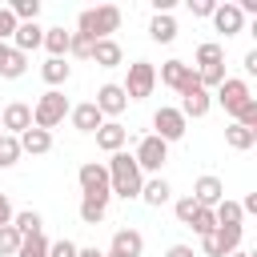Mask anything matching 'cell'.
Listing matches in <instances>:
<instances>
[{
	"label": "cell",
	"instance_id": "484cf974",
	"mask_svg": "<svg viewBox=\"0 0 257 257\" xmlns=\"http://www.w3.org/2000/svg\"><path fill=\"white\" fill-rule=\"evenodd\" d=\"M225 145H229V149H237V153H245V149H253V145H257V133H253V128H241V124H233V120H229V124H225Z\"/></svg>",
	"mask_w": 257,
	"mask_h": 257
},
{
	"label": "cell",
	"instance_id": "ee69618b",
	"mask_svg": "<svg viewBox=\"0 0 257 257\" xmlns=\"http://www.w3.org/2000/svg\"><path fill=\"white\" fill-rule=\"evenodd\" d=\"M241 64H245V72H249V76H257V48H249Z\"/></svg>",
	"mask_w": 257,
	"mask_h": 257
},
{
	"label": "cell",
	"instance_id": "277c9868",
	"mask_svg": "<svg viewBox=\"0 0 257 257\" xmlns=\"http://www.w3.org/2000/svg\"><path fill=\"white\" fill-rule=\"evenodd\" d=\"M76 185H80V193H84V197H92V201H100V205H108V201H112L104 161H84V165L76 169Z\"/></svg>",
	"mask_w": 257,
	"mask_h": 257
},
{
	"label": "cell",
	"instance_id": "f35d334b",
	"mask_svg": "<svg viewBox=\"0 0 257 257\" xmlns=\"http://www.w3.org/2000/svg\"><path fill=\"white\" fill-rule=\"evenodd\" d=\"M76 241H68V237H60V241H48V257H76Z\"/></svg>",
	"mask_w": 257,
	"mask_h": 257
},
{
	"label": "cell",
	"instance_id": "f6af8a7d",
	"mask_svg": "<svg viewBox=\"0 0 257 257\" xmlns=\"http://www.w3.org/2000/svg\"><path fill=\"white\" fill-rule=\"evenodd\" d=\"M237 205H241V213H245V217H249V213H257V193H249V197H245V201H237Z\"/></svg>",
	"mask_w": 257,
	"mask_h": 257
},
{
	"label": "cell",
	"instance_id": "5b68a950",
	"mask_svg": "<svg viewBox=\"0 0 257 257\" xmlns=\"http://www.w3.org/2000/svg\"><path fill=\"white\" fill-rule=\"evenodd\" d=\"M124 96L128 100H145V96H153V88H157V64H149V60H133L128 64V76H124Z\"/></svg>",
	"mask_w": 257,
	"mask_h": 257
},
{
	"label": "cell",
	"instance_id": "2e32d148",
	"mask_svg": "<svg viewBox=\"0 0 257 257\" xmlns=\"http://www.w3.org/2000/svg\"><path fill=\"white\" fill-rule=\"evenodd\" d=\"M68 120H72V128H76V133H96V128L104 124V116H100V108H96L92 100L72 104V108H68Z\"/></svg>",
	"mask_w": 257,
	"mask_h": 257
},
{
	"label": "cell",
	"instance_id": "44dd1931",
	"mask_svg": "<svg viewBox=\"0 0 257 257\" xmlns=\"http://www.w3.org/2000/svg\"><path fill=\"white\" fill-rule=\"evenodd\" d=\"M92 64L96 68H116V64H124V48L116 40H96L92 44Z\"/></svg>",
	"mask_w": 257,
	"mask_h": 257
},
{
	"label": "cell",
	"instance_id": "9c48e42d",
	"mask_svg": "<svg viewBox=\"0 0 257 257\" xmlns=\"http://www.w3.org/2000/svg\"><path fill=\"white\" fill-rule=\"evenodd\" d=\"M209 108H213V92H205L201 80L193 76V80L181 88V116H185V120H189V116L201 120V116H209Z\"/></svg>",
	"mask_w": 257,
	"mask_h": 257
},
{
	"label": "cell",
	"instance_id": "836d02e7",
	"mask_svg": "<svg viewBox=\"0 0 257 257\" xmlns=\"http://www.w3.org/2000/svg\"><path fill=\"white\" fill-rule=\"evenodd\" d=\"M233 124H241V128H253V133H257V96H249V100L233 112Z\"/></svg>",
	"mask_w": 257,
	"mask_h": 257
},
{
	"label": "cell",
	"instance_id": "3957f363",
	"mask_svg": "<svg viewBox=\"0 0 257 257\" xmlns=\"http://www.w3.org/2000/svg\"><path fill=\"white\" fill-rule=\"evenodd\" d=\"M68 96L60 92V88H48V92H40L36 96V104H32V124L36 128H44V133H52L56 124H64V116H68Z\"/></svg>",
	"mask_w": 257,
	"mask_h": 257
},
{
	"label": "cell",
	"instance_id": "d590c367",
	"mask_svg": "<svg viewBox=\"0 0 257 257\" xmlns=\"http://www.w3.org/2000/svg\"><path fill=\"white\" fill-rule=\"evenodd\" d=\"M20 241H24V237H20L12 225H0V257H16Z\"/></svg>",
	"mask_w": 257,
	"mask_h": 257
},
{
	"label": "cell",
	"instance_id": "cb8c5ba5",
	"mask_svg": "<svg viewBox=\"0 0 257 257\" xmlns=\"http://www.w3.org/2000/svg\"><path fill=\"white\" fill-rule=\"evenodd\" d=\"M68 40H72V32H64V28L56 24V28H44V44H40V48H44L48 56L68 60Z\"/></svg>",
	"mask_w": 257,
	"mask_h": 257
},
{
	"label": "cell",
	"instance_id": "9a60e30c",
	"mask_svg": "<svg viewBox=\"0 0 257 257\" xmlns=\"http://www.w3.org/2000/svg\"><path fill=\"white\" fill-rule=\"evenodd\" d=\"M16 52H36L40 44H44V28H40V20H28V24H16V32H12V40H8Z\"/></svg>",
	"mask_w": 257,
	"mask_h": 257
},
{
	"label": "cell",
	"instance_id": "681fc988",
	"mask_svg": "<svg viewBox=\"0 0 257 257\" xmlns=\"http://www.w3.org/2000/svg\"><path fill=\"white\" fill-rule=\"evenodd\" d=\"M104 257H112V253H104Z\"/></svg>",
	"mask_w": 257,
	"mask_h": 257
},
{
	"label": "cell",
	"instance_id": "52a82bcc",
	"mask_svg": "<svg viewBox=\"0 0 257 257\" xmlns=\"http://www.w3.org/2000/svg\"><path fill=\"white\" fill-rule=\"evenodd\" d=\"M185 133H189V120L181 116V108H173V104H161V108L153 112V137H161L165 145L181 141Z\"/></svg>",
	"mask_w": 257,
	"mask_h": 257
},
{
	"label": "cell",
	"instance_id": "c3c4849f",
	"mask_svg": "<svg viewBox=\"0 0 257 257\" xmlns=\"http://www.w3.org/2000/svg\"><path fill=\"white\" fill-rule=\"evenodd\" d=\"M8 48H12V44H0V64L8 60Z\"/></svg>",
	"mask_w": 257,
	"mask_h": 257
},
{
	"label": "cell",
	"instance_id": "8d00e7d4",
	"mask_svg": "<svg viewBox=\"0 0 257 257\" xmlns=\"http://www.w3.org/2000/svg\"><path fill=\"white\" fill-rule=\"evenodd\" d=\"M68 56H76V60H92V40L80 36V32H72V40H68Z\"/></svg>",
	"mask_w": 257,
	"mask_h": 257
},
{
	"label": "cell",
	"instance_id": "5bb4252c",
	"mask_svg": "<svg viewBox=\"0 0 257 257\" xmlns=\"http://www.w3.org/2000/svg\"><path fill=\"white\" fill-rule=\"evenodd\" d=\"M193 76H197V72H193V64H185V60H177V56H173V60H165V64H161V72H157V80H161L165 88H173V92H181Z\"/></svg>",
	"mask_w": 257,
	"mask_h": 257
},
{
	"label": "cell",
	"instance_id": "e575fe53",
	"mask_svg": "<svg viewBox=\"0 0 257 257\" xmlns=\"http://www.w3.org/2000/svg\"><path fill=\"white\" fill-rule=\"evenodd\" d=\"M189 229H193L197 237H209V233L217 229V217H213V209H197V213H193V221H189Z\"/></svg>",
	"mask_w": 257,
	"mask_h": 257
},
{
	"label": "cell",
	"instance_id": "7402d4cb",
	"mask_svg": "<svg viewBox=\"0 0 257 257\" xmlns=\"http://www.w3.org/2000/svg\"><path fill=\"white\" fill-rule=\"evenodd\" d=\"M40 76H44V84H48V88H60V84H68L72 64H68V60H60V56H48V60L40 64Z\"/></svg>",
	"mask_w": 257,
	"mask_h": 257
},
{
	"label": "cell",
	"instance_id": "b9f144b4",
	"mask_svg": "<svg viewBox=\"0 0 257 257\" xmlns=\"http://www.w3.org/2000/svg\"><path fill=\"white\" fill-rule=\"evenodd\" d=\"M12 201H8V193H0V225H12Z\"/></svg>",
	"mask_w": 257,
	"mask_h": 257
},
{
	"label": "cell",
	"instance_id": "ffe728a7",
	"mask_svg": "<svg viewBox=\"0 0 257 257\" xmlns=\"http://www.w3.org/2000/svg\"><path fill=\"white\" fill-rule=\"evenodd\" d=\"M149 40H153V44H173V40H177V20H173V12H153V20H149Z\"/></svg>",
	"mask_w": 257,
	"mask_h": 257
},
{
	"label": "cell",
	"instance_id": "ba28073f",
	"mask_svg": "<svg viewBox=\"0 0 257 257\" xmlns=\"http://www.w3.org/2000/svg\"><path fill=\"white\" fill-rule=\"evenodd\" d=\"M249 96H253V88H249V80H245V76H225V80L217 84V96H213V100H217V104L233 116V112H237Z\"/></svg>",
	"mask_w": 257,
	"mask_h": 257
},
{
	"label": "cell",
	"instance_id": "d6986e66",
	"mask_svg": "<svg viewBox=\"0 0 257 257\" xmlns=\"http://www.w3.org/2000/svg\"><path fill=\"white\" fill-rule=\"evenodd\" d=\"M141 201L153 205V209H161V205L173 201V185H169L165 177H145V185H141Z\"/></svg>",
	"mask_w": 257,
	"mask_h": 257
},
{
	"label": "cell",
	"instance_id": "7bdbcfd3",
	"mask_svg": "<svg viewBox=\"0 0 257 257\" xmlns=\"http://www.w3.org/2000/svg\"><path fill=\"white\" fill-rule=\"evenodd\" d=\"M165 257H197V253H193V245H169Z\"/></svg>",
	"mask_w": 257,
	"mask_h": 257
},
{
	"label": "cell",
	"instance_id": "4dcf8cb0",
	"mask_svg": "<svg viewBox=\"0 0 257 257\" xmlns=\"http://www.w3.org/2000/svg\"><path fill=\"white\" fill-rule=\"evenodd\" d=\"M4 8L16 16V24H28V20L40 16V0H12V4H4Z\"/></svg>",
	"mask_w": 257,
	"mask_h": 257
},
{
	"label": "cell",
	"instance_id": "4fadbf2b",
	"mask_svg": "<svg viewBox=\"0 0 257 257\" xmlns=\"http://www.w3.org/2000/svg\"><path fill=\"white\" fill-rule=\"evenodd\" d=\"M108 253L112 257H141L145 253V237H141V229H116L112 233V241H108Z\"/></svg>",
	"mask_w": 257,
	"mask_h": 257
},
{
	"label": "cell",
	"instance_id": "6da1fadb",
	"mask_svg": "<svg viewBox=\"0 0 257 257\" xmlns=\"http://www.w3.org/2000/svg\"><path fill=\"white\" fill-rule=\"evenodd\" d=\"M104 169H108V189H112V197H120V201H137L141 197V185H145V173L137 169V161H133V153H112L108 161H104Z\"/></svg>",
	"mask_w": 257,
	"mask_h": 257
},
{
	"label": "cell",
	"instance_id": "f1b7e54d",
	"mask_svg": "<svg viewBox=\"0 0 257 257\" xmlns=\"http://www.w3.org/2000/svg\"><path fill=\"white\" fill-rule=\"evenodd\" d=\"M221 60H225V48H221L217 40L197 44V68H213V64H221Z\"/></svg>",
	"mask_w": 257,
	"mask_h": 257
},
{
	"label": "cell",
	"instance_id": "bcb514c9",
	"mask_svg": "<svg viewBox=\"0 0 257 257\" xmlns=\"http://www.w3.org/2000/svg\"><path fill=\"white\" fill-rule=\"evenodd\" d=\"M76 257H104L96 245H84V249H76Z\"/></svg>",
	"mask_w": 257,
	"mask_h": 257
},
{
	"label": "cell",
	"instance_id": "30bf717a",
	"mask_svg": "<svg viewBox=\"0 0 257 257\" xmlns=\"http://www.w3.org/2000/svg\"><path fill=\"white\" fill-rule=\"evenodd\" d=\"M92 104L100 108V116H104V120H116V116L128 108V96H124V88H120V84H112V80H108V84H100V88H96V100H92Z\"/></svg>",
	"mask_w": 257,
	"mask_h": 257
},
{
	"label": "cell",
	"instance_id": "e0dca14e",
	"mask_svg": "<svg viewBox=\"0 0 257 257\" xmlns=\"http://www.w3.org/2000/svg\"><path fill=\"white\" fill-rule=\"evenodd\" d=\"M92 137H96V149H104V153L112 157V153H120V149H124V141H128V128H124L120 120H104V124H100Z\"/></svg>",
	"mask_w": 257,
	"mask_h": 257
},
{
	"label": "cell",
	"instance_id": "8992f818",
	"mask_svg": "<svg viewBox=\"0 0 257 257\" xmlns=\"http://www.w3.org/2000/svg\"><path fill=\"white\" fill-rule=\"evenodd\" d=\"M133 161H137V169L141 173H149V177H161V169H165V161H169V145L161 141V137H141V145H137V153H133Z\"/></svg>",
	"mask_w": 257,
	"mask_h": 257
},
{
	"label": "cell",
	"instance_id": "83f0119b",
	"mask_svg": "<svg viewBox=\"0 0 257 257\" xmlns=\"http://www.w3.org/2000/svg\"><path fill=\"white\" fill-rule=\"evenodd\" d=\"M24 72H28V56L16 52V48H8V60L0 64V76H4V80H20Z\"/></svg>",
	"mask_w": 257,
	"mask_h": 257
},
{
	"label": "cell",
	"instance_id": "ab89813d",
	"mask_svg": "<svg viewBox=\"0 0 257 257\" xmlns=\"http://www.w3.org/2000/svg\"><path fill=\"white\" fill-rule=\"evenodd\" d=\"M12 32H16V16H12L8 8H0V44H8Z\"/></svg>",
	"mask_w": 257,
	"mask_h": 257
},
{
	"label": "cell",
	"instance_id": "f907efd6",
	"mask_svg": "<svg viewBox=\"0 0 257 257\" xmlns=\"http://www.w3.org/2000/svg\"><path fill=\"white\" fill-rule=\"evenodd\" d=\"M0 137H4V128H0Z\"/></svg>",
	"mask_w": 257,
	"mask_h": 257
},
{
	"label": "cell",
	"instance_id": "d6a6232c",
	"mask_svg": "<svg viewBox=\"0 0 257 257\" xmlns=\"http://www.w3.org/2000/svg\"><path fill=\"white\" fill-rule=\"evenodd\" d=\"M20 157H24V153H20V141L4 133V137H0V169H12Z\"/></svg>",
	"mask_w": 257,
	"mask_h": 257
},
{
	"label": "cell",
	"instance_id": "8fae6325",
	"mask_svg": "<svg viewBox=\"0 0 257 257\" xmlns=\"http://www.w3.org/2000/svg\"><path fill=\"white\" fill-rule=\"evenodd\" d=\"M201 209H217L221 201H225V185H221V177H213V173H201L197 181H193V193H189Z\"/></svg>",
	"mask_w": 257,
	"mask_h": 257
},
{
	"label": "cell",
	"instance_id": "7c38bea8",
	"mask_svg": "<svg viewBox=\"0 0 257 257\" xmlns=\"http://www.w3.org/2000/svg\"><path fill=\"white\" fill-rule=\"evenodd\" d=\"M0 128H4L8 137H20V133H28V128H32V104H24V100H12V104H4V112H0Z\"/></svg>",
	"mask_w": 257,
	"mask_h": 257
},
{
	"label": "cell",
	"instance_id": "f546056e",
	"mask_svg": "<svg viewBox=\"0 0 257 257\" xmlns=\"http://www.w3.org/2000/svg\"><path fill=\"white\" fill-rule=\"evenodd\" d=\"M76 213H80L84 225H100V221L108 217V205H100V201H92V197H80V209H76Z\"/></svg>",
	"mask_w": 257,
	"mask_h": 257
},
{
	"label": "cell",
	"instance_id": "7a4b0ae2",
	"mask_svg": "<svg viewBox=\"0 0 257 257\" xmlns=\"http://www.w3.org/2000/svg\"><path fill=\"white\" fill-rule=\"evenodd\" d=\"M120 28V8L116 4H96V8H84L76 16V32L88 36L92 44L96 40H112V32Z\"/></svg>",
	"mask_w": 257,
	"mask_h": 257
},
{
	"label": "cell",
	"instance_id": "74e56055",
	"mask_svg": "<svg viewBox=\"0 0 257 257\" xmlns=\"http://www.w3.org/2000/svg\"><path fill=\"white\" fill-rule=\"evenodd\" d=\"M197 209H201V205H197L193 197H177V201H173V213H177V221H181V225H189Z\"/></svg>",
	"mask_w": 257,
	"mask_h": 257
},
{
	"label": "cell",
	"instance_id": "603a6c76",
	"mask_svg": "<svg viewBox=\"0 0 257 257\" xmlns=\"http://www.w3.org/2000/svg\"><path fill=\"white\" fill-rule=\"evenodd\" d=\"M16 141H20V153H32V157H44V153L52 149V133H44V128H36V124H32L28 133H20Z\"/></svg>",
	"mask_w": 257,
	"mask_h": 257
},
{
	"label": "cell",
	"instance_id": "7dc6e473",
	"mask_svg": "<svg viewBox=\"0 0 257 257\" xmlns=\"http://www.w3.org/2000/svg\"><path fill=\"white\" fill-rule=\"evenodd\" d=\"M229 257H257V253H249V249H233Z\"/></svg>",
	"mask_w": 257,
	"mask_h": 257
},
{
	"label": "cell",
	"instance_id": "60d3db41",
	"mask_svg": "<svg viewBox=\"0 0 257 257\" xmlns=\"http://www.w3.org/2000/svg\"><path fill=\"white\" fill-rule=\"evenodd\" d=\"M213 8H217L213 0H189V12L193 16H213Z\"/></svg>",
	"mask_w": 257,
	"mask_h": 257
},
{
	"label": "cell",
	"instance_id": "d4e9b609",
	"mask_svg": "<svg viewBox=\"0 0 257 257\" xmlns=\"http://www.w3.org/2000/svg\"><path fill=\"white\" fill-rule=\"evenodd\" d=\"M12 229H16L20 237H32V233H44V217H40L36 209H20V213H12Z\"/></svg>",
	"mask_w": 257,
	"mask_h": 257
},
{
	"label": "cell",
	"instance_id": "ac0fdd59",
	"mask_svg": "<svg viewBox=\"0 0 257 257\" xmlns=\"http://www.w3.org/2000/svg\"><path fill=\"white\" fill-rule=\"evenodd\" d=\"M213 24H217V32H225V36L245 32V16H241L237 4H217V8H213Z\"/></svg>",
	"mask_w": 257,
	"mask_h": 257
},
{
	"label": "cell",
	"instance_id": "4316f807",
	"mask_svg": "<svg viewBox=\"0 0 257 257\" xmlns=\"http://www.w3.org/2000/svg\"><path fill=\"white\" fill-rule=\"evenodd\" d=\"M213 217H217V225H233V229H245V213H241V205H237L233 197H225V201L213 209Z\"/></svg>",
	"mask_w": 257,
	"mask_h": 257
},
{
	"label": "cell",
	"instance_id": "1f68e13d",
	"mask_svg": "<svg viewBox=\"0 0 257 257\" xmlns=\"http://www.w3.org/2000/svg\"><path fill=\"white\" fill-rule=\"evenodd\" d=\"M16 257H48V237H44V233L24 237V241H20V249H16Z\"/></svg>",
	"mask_w": 257,
	"mask_h": 257
}]
</instances>
